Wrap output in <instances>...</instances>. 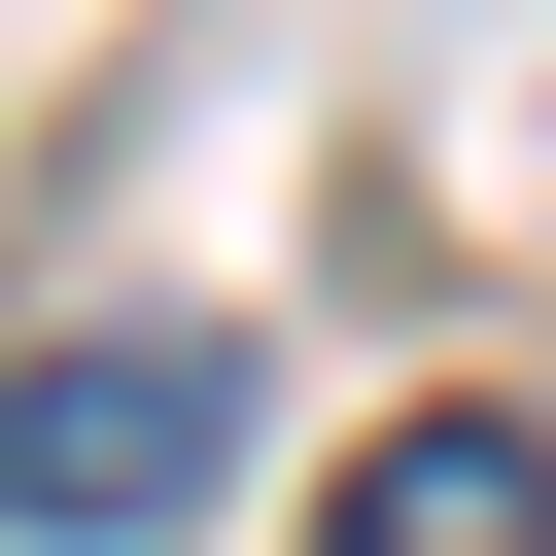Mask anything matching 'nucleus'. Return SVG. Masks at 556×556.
<instances>
[{"label":"nucleus","instance_id":"1","mask_svg":"<svg viewBox=\"0 0 556 556\" xmlns=\"http://www.w3.org/2000/svg\"><path fill=\"white\" fill-rule=\"evenodd\" d=\"M208 486H243V348H208V313L0 348V556H174Z\"/></svg>","mask_w":556,"mask_h":556},{"label":"nucleus","instance_id":"2","mask_svg":"<svg viewBox=\"0 0 556 556\" xmlns=\"http://www.w3.org/2000/svg\"><path fill=\"white\" fill-rule=\"evenodd\" d=\"M313 556H556V417H382Z\"/></svg>","mask_w":556,"mask_h":556}]
</instances>
